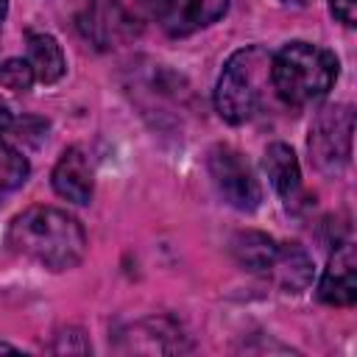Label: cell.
<instances>
[{"label": "cell", "instance_id": "e0dca14e", "mask_svg": "<svg viewBox=\"0 0 357 357\" xmlns=\"http://www.w3.org/2000/svg\"><path fill=\"white\" fill-rule=\"evenodd\" d=\"M53 351H59V354H64V351L67 354H86V351H92V346H89V340L84 337L81 329H64V332L56 335Z\"/></svg>", "mask_w": 357, "mask_h": 357}, {"label": "cell", "instance_id": "7c38bea8", "mask_svg": "<svg viewBox=\"0 0 357 357\" xmlns=\"http://www.w3.org/2000/svg\"><path fill=\"white\" fill-rule=\"evenodd\" d=\"M276 248H279V243L273 237H268L265 231H254V229L237 231L231 240V254H234L237 265H243L245 271H254V273H268V268L276 257Z\"/></svg>", "mask_w": 357, "mask_h": 357}, {"label": "cell", "instance_id": "8992f818", "mask_svg": "<svg viewBox=\"0 0 357 357\" xmlns=\"http://www.w3.org/2000/svg\"><path fill=\"white\" fill-rule=\"evenodd\" d=\"M78 25L98 47H112L139 31V14L131 0H86Z\"/></svg>", "mask_w": 357, "mask_h": 357}, {"label": "cell", "instance_id": "d6986e66", "mask_svg": "<svg viewBox=\"0 0 357 357\" xmlns=\"http://www.w3.org/2000/svg\"><path fill=\"white\" fill-rule=\"evenodd\" d=\"M6 11H8V0H0V25L6 20Z\"/></svg>", "mask_w": 357, "mask_h": 357}, {"label": "cell", "instance_id": "5b68a950", "mask_svg": "<svg viewBox=\"0 0 357 357\" xmlns=\"http://www.w3.org/2000/svg\"><path fill=\"white\" fill-rule=\"evenodd\" d=\"M206 165H209V176L218 195L229 206L240 212H254L262 204V187L240 151H234L231 145H215L209 151Z\"/></svg>", "mask_w": 357, "mask_h": 357}, {"label": "cell", "instance_id": "3957f363", "mask_svg": "<svg viewBox=\"0 0 357 357\" xmlns=\"http://www.w3.org/2000/svg\"><path fill=\"white\" fill-rule=\"evenodd\" d=\"M271 61L273 53L262 45H248L229 56L215 86V109L226 123L240 126L257 114L271 86Z\"/></svg>", "mask_w": 357, "mask_h": 357}, {"label": "cell", "instance_id": "9a60e30c", "mask_svg": "<svg viewBox=\"0 0 357 357\" xmlns=\"http://www.w3.org/2000/svg\"><path fill=\"white\" fill-rule=\"evenodd\" d=\"M28 178V159L0 139V198L14 192Z\"/></svg>", "mask_w": 357, "mask_h": 357}, {"label": "cell", "instance_id": "ba28073f", "mask_svg": "<svg viewBox=\"0 0 357 357\" xmlns=\"http://www.w3.org/2000/svg\"><path fill=\"white\" fill-rule=\"evenodd\" d=\"M318 298L332 307H351L357 301V251L354 243H340L318 282Z\"/></svg>", "mask_w": 357, "mask_h": 357}, {"label": "cell", "instance_id": "ffe728a7", "mask_svg": "<svg viewBox=\"0 0 357 357\" xmlns=\"http://www.w3.org/2000/svg\"><path fill=\"white\" fill-rule=\"evenodd\" d=\"M282 3H293V6H307L310 0H282Z\"/></svg>", "mask_w": 357, "mask_h": 357}, {"label": "cell", "instance_id": "4fadbf2b", "mask_svg": "<svg viewBox=\"0 0 357 357\" xmlns=\"http://www.w3.org/2000/svg\"><path fill=\"white\" fill-rule=\"evenodd\" d=\"M28 64L42 84H56L67 70L61 45L50 33H28Z\"/></svg>", "mask_w": 357, "mask_h": 357}, {"label": "cell", "instance_id": "277c9868", "mask_svg": "<svg viewBox=\"0 0 357 357\" xmlns=\"http://www.w3.org/2000/svg\"><path fill=\"white\" fill-rule=\"evenodd\" d=\"M351 134H354V109L349 103L324 106L310 126V137H307L310 162L321 173L337 176L351 159Z\"/></svg>", "mask_w": 357, "mask_h": 357}, {"label": "cell", "instance_id": "5bb4252c", "mask_svg": "<svg viewBox=\"0 0 357 357\" xmlns=\"http://www.w3.org/2000/svg\"><path fill=\"white\" fill-rule=\"evenodd\" d=\"M134 335L137 337H148V343L139 351H151L153 354V351H184V349H190L187 335L170 318H145V321L134 324L126 337H134Z\"/></svg>", "mask_w": 357, "mask_h": 357}, {"label": "cell", "instance_id": "44dd1931", "mask_svg": "<svg viewBox=\"0 0 357 357\" xmlns=\"http://www.w3.org/2000/svg\"><path fill=\"white\" fill-rule=\"evenodd\" d=\"M0 351H17L14 346H8V343H0Z\"/></svg>", "mask_w": 357, "mask_h": 357}, {"label": "cell", "instance_id": "6da1fadb", "mask_svg": "<svg viewBox=\"0 0 357 357\" xmlns=\"http://www.w3.org/2000/svg\"><path fill=\"white\" fill-rule=\"evenodd\" d=\"M11 251L47 271H70L86 254L84 226L56 206H31L8 226Z\"/></svg>", "mask_w": 357, "mask_h": 357}, {"label": "cell", "instance_id": "9c48e42d", "mask_svg": "<svg viewBox=\"0 0 357 357\" xmlns=\"http://www.w3.org/2000/svg\"><path fill=\"white\" fill-rule=\"evenodd\" d=\"M53 190L73 204H89L95 178H92L89 159L84 156L81 148H67L61 153V159L53 167Z\"/></svg>", "mask_w": 357, "mask_h": 357}, {"label": "cell", "instance_id": "2e32d148", "mask_svg": "<svg viewBox=\"0 0 357 357\" xmlns=\"http://www.w3.org/2000/svg\"><path fill=\"white\" fill-rule=\"evenodd\" d=\"M36 75L33 67L28 64V59H6L0 64V86L11 89V92H28L33 86Z\"/></svg>", "mask_w": 357, "mask_h": 357}, {"label": "cell", "instance_id": "8fae6325", "mask_svg": "<svg viewBox=\"0 0 357 357\" xmlns=\"http://www.w3.org/2000/svg\"><path fill=\"white\" fill-rule=\"evenodd\" d=\"M268 276L284 293H301L312 282V259L298 243H279L276 257L268 268Z\"/></svg>", "mask_w": 357, "mask_h": 357}, {"label": "cell", "instance_id": "30bf717a", "mask_svg": "<svg viewBox=\"0 0 357 357\" xmlns=\"http://www.w3.org/2000/svg\"><path fill=\"white\" fill-rule=\"evenodd\" d=\"M262 167H265V176L271 181V187L284 198V204H296L298 195H301V167H298V159L293 153L290 145L284 142H271L265 148V156H262Z\"/></svg>", "mask_w": 357, "mask_h": 357}, {"label": "cell", "instance_id": "ac0fdd59", "mask_svg": "<svg viewBox=\"0 0 357 357\" xmlns=\"http://www.w3.org/2000/svg\"><path fill=\"white\" fill-rule=\"evenodd\" d=\"M329 8L343 25H357V0H329Z\"/></svg>", "mask_w": 357, "mask_h": 357}, {"label": "cell", "instance_id": "7a4b0ae2", "mask_svg": "<svg viewBox=\"0 0 357 357\" xmlns=\"http://www.w3.org/2000/svg\"><path fill=\"white\" fill-rule=\"evenodd\" d=\"M335 78V53L312 42H290L271 61V86L287 106H307L321 100L332 89Z\"/></svg>", "mask_w": 357, "mask_h": 357}, {"label": "cell", "instance_id": "52a82bcc", "mask_svg": "<svg viewBox=\"0 0 357 357\" xmlns=\"http://www.w3.org/2000/svg\"><path fill=\"white\" fill-rule=\"evenodd\" d=\"M229 0H148V11L167 36H190L218 22Z\"/></svg>", "mask_w": 357, "mask_h": 357}]
</instances>
